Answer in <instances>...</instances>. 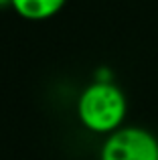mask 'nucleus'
<instances>
[{
	"label": "nucleus",
	"instance_id": "f257e3e1",
	"mask_svg": "<svg viewBox=\"0 0 158 160\" xmlns=\"http://www.w3.org/2000/svg\"><path fill=\"white\" fill-rule=\"evenodd\" d=\"M126 112V95L114 81H93L77 98V118L91 134H114L124 126Z\"/></svg>",
	"mask_w": 158,
	"mask_h": 160
},
{
	"label": "nucleus",
	"instance_id": "f03ea898",
	"mask_svg": "<svg viewBox=\"0 0 158 160\" xmlns=\"http://www.w3.org/2000/svg\"><path fill=\"white\" fill-rule=\"evenodd\" d=\"M99 160H158V138L140 126H122L106 136Z\"/></svg>",
	"mask_w": 158,
	"mask_h": 160
},
{
	"label": "nucleus",
	"instance_id": "7ed1b4c3",
	"mask_svg": "<svg viewBox=\"0 0 158 160\" xmlns=\"http://www.w3.org/2000/svg\"><path fill=\"white\" fill-rule=\"evenodd\" d=\"M67 0H12V10L24 20L41 22L59 14Z\"/></svg>",
	"mask_w": 158,
	"mask_h": 160
},
{
	"label": "nucleus",
	"instance_id": "20e7f679",
	"mask_svg": "<svg viewBox=\"0 0 158 160\" xmlns=\"http://www.w3.org/2000/svg\"><path fill=\"white\" fill-rule=\"evenodd\" d=\"M6 6L12 8V0H0V8H6Z\"/></svg>",
	"mask_w": 158,
	"mask_h": 160
}]
</instances>
